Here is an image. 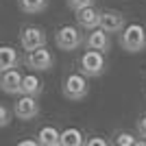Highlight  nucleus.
<instances>
[{"label": "nucleus", "instance_id": "nucleus-18", "mask_svg": "<svg viewBox=\"0 0 146 146\" xmlns=\"http://www.w3.org/2000/svg\"><path fill=\"white\" fill-rule=\"evenodd\" d=\"M11 122V109L0 103V127H7Z\"/></svg>", "mask_w": 146, "mask_h": 146}, {"label": "nucleus", "instance_id": "nucleus-11", "mask_svg": "<svg viewBox=\"0 0 146 146\" xmlns=\"http://www.w3.org/2000/svg\"><path fill=\"white\" fill-rule=\"evenodd\" d=\"M20 83H22V74L15 68H9V70H2L0 72V90L5 94H20Z\"/></svg>", "mask_w": 146, "mask_h": 146}, {"label": "nucleus", "instance_id": "nucleus-19", "mask_svg": "<svg viewBox=\"0 0 146 146\" xmlns=\"http://www.w3.org/2000/svg\"><path fill=\"white\" fill-rule=\"evenodd\" d=\"M87 5H94V0H68V7H70L72 11L83 9V7H87Z\"/></svg>", "mask_w": 146, "mask_h": 146}, {"label": "nucleus", "instance_id": "nucleus-8", "mask_svg": "<svg viewBox=\"0 0 146 146\" xmlns=\"http://www.w3.org/2000/svg\"><path fill=\"white\" fill-rule=\"evenodd\" d=\"M83 44H85L87 48H92V50H100V52H109V50H111L109 33H105L100 26L92 29V31H90V35L83 39Z\"/></svg>", "mask_w": 146, "mask_h": 146}, {"label": "nucleus", "instance_id": "nucleus-15", "mask_svg": "<svg viewBox=\"0 0 146 146\" xmlns=\"http://www.w3.org/2000/svg\"><path fill=\"white\" fill-rule=\"evenodd\" d=\"M37 144L42 146H57L59 144V131L55 127H42L37 133Z\"/></svg>", "mask_w": 146, "mask_h": 146}, {"label": "nucleus", "instance_id": "nucleus-20", "mask_svg": "<svg viewBox=\"0 0 146 146\" xmlns=\"http://www.w3.org/2000/svg\"><path fill=\"white\" fill-rule=\"evenodd\" d=\"M137 133H140V137H144V140H146V116L137 120Z\"/></svg>", "mask_w": 146, "mask_h": 146}, {"label": "nucleus", "instance_id": "nucleus-16", "mask_svg": "<svg viewBox=\"0 0 146 146\" xmlns=\"http://www.w3.org/2000/svg\"><path fill=\"white\" fill-rule=\"evenodd\" d=\"M48 0H20V9L24 13H42L46 11Z\"/></svg>", "mask_w": 146, "mask_h": 146}, {"label": "nucleus", "instance_id": "nucleus-7", "mask_svg": "<svg viewBox=\"0 0 146 146\" xmlns=\"http://www.w3.org/2000/svg\"><path fill=\"white\" fill-rule=\"evenodd\" d=\"M13 113L20 118V120H35L39 116V103H37V96H22L18 98V103L13 105Z\"/></svg>", "mask_w": 146, "mask_h": 146}, {"label": "nucleus", "instance_id": "nucleus-22", "mask_svg": "<svg viewBox=\"0 0 146 146\" xmlns=\"http://www.w3.org/2000/svg\"><path fill=\"white\" fill-rule=\"evenodd\" d=\"M37 140H24V142H20V146H35Z\"/></svg>", "mask_w": 146, "mask_h": 146}, {"label": "nucleus", "instance_id": "nucleus-10", "mask_svg": "<svg viewBox=\"0 0 146 146\" xmlns=\"http://www.w3.org/2000/svg\"><path fill=\"white\" fill-rule=\"evenodd\" d=\"M98 22H100V11H98L94 5H87L83 9H76V24L83 31H92L96 29Z\"/></svg>", "mask_w": 146, "mask_h": 146}, {"label": "nucleus", "instance_id": "nucleus-3", "mask_svg": "<svg viewBox=\"0 0 146 146\" xmlns=\"http://www.w3.org/2000/svg\"><path fill=\"white\" fill-rule=\"evenodd\" d=\"M61 92L68 100H83L90 92V85H87L85 74H68L63 79V85H61Z\"/></svg>", "mask_w": 146, "mask_h": 146}, {"label": "nucleus", "instance_id": "nucleus-4", "mask_svg": "<svg viewBox=\"0 0 146 146\" xmlns=\"http://www.w3.org/2000/svg\"><path fill=\"white\" fill-rule=\"evenodd\" d=\"M81 74H85V76H100V74L105 72V68H107V63H105V55L100 52V50H85L83 55H81Z\"/></svg>", "mask_w": 146, "mask_h": 146}, {"label": "nucleus", "instance_id": "nucleus-21", "mask_svg": "<svg viewBox=\"0 0 146 146\" xmlns=\"http://www.w3.org/2000/svg\"><path fill=\"white\" fill-rule=\"evenodd\" d=\"M87 146H107V140H103V137H92V140H87Z\"/></svg>", "mask_w": 146, "mask_h": 146}, {"label": "nucleus", "instance_id": "nucleus-2", "mask_svg": "<svg viewBox=\"0 0 146 146\" xmlns=\"http://www.w3.org/2000/svg\"><path fill=\"white\" fill-rule=\"evenodd\" d=\"M55 44H57V48L66 50V52H72V50L83 46V33H81L79 26L66 24L55 33Z\"/></svg>", "mask_w": 146, "mask_h": 146}, {"label": "nucleus", "instance_id": "nucleus-13", "mask_svg": "<svg viewBox=\"0 0 146 146\" xmlns=\"http://www.w3.org/2000/svg\"><path fill=\"white\" fill-rule=\"evenodd\" d=\"M18 61H20V57L13 46H0V72L9 70V68H15Z\"/></svg>", "mask_w": 146, "mask_h": 146}, {"label": "nucleus", "instance_id": "nucleus-5", "mask_svg": "<svg viewBox=\"0 0 146 146\" xmlns=\"http://www.w3.org/2000/svg\"><path fill=\"white\" fill-rule=\"evenodd\" d=\"M24 63L35 72H46V70H50L55 66V57H52L50 50H46V46H39L35 50H26Z\"/></svg>", "mask_w": 146, "mask_h": 146}, {"label": "nucleus", "instance_id": "nucleus-14", "mask_svg": "<svg viewBox=\"0 0 146 146\" xmlns=\"http://www.w3.org/2000/svg\"><path fill=\"white\" fill-rule=\"evenodd\" d=\"M59 144L61 146H81V144H85V140H83V133L79 129H66V131L59 133Z\"/></svg>", "mask_w": 146, "mask_h": 146}, {"label": "nucleus", "instance_id": "nucleus-6", "mask_svg": "<svg viewBox=\"0 0 146 146\" xmlns=\"http://www.w3.org/2000/svg\"><path fill=\"white\" fill-rule=\"evenodd\" d=\"M46 42H48V37L42 26H24L20 33V46L24 50H35L39 46H46Z\"/></svg>", "mask_w": 146, "mask_h": 146}, {"label": "nucleus", "instance_id": "nucleus-12", "mask_svg": "<svg viewBox=\"0 0 146 146\" xmlns=\"http://www.w3.org/2000/svg\"><path fill=\"white\" fill-rule=\"evenodd\" d=\"M42 79L35 76V74H26L22 76V83H20V94H26V96H39L42 94Z\"/></svg>", "mask_w": 146, "mask_h": 146}, {"label": "nucleus", "instance_id": "nucleus-9", "mask_svg": "<svg viewBox=\"0 0 146 146\" xmlns=\"http://www.w3.org/2000/svg\"><path fill=\"white\" fill-rule=\"evenodd\" d=\"M127 24V18L122 15L120 11H100V22L98 26L105 31V33H120Z\"/></svg>", "mask_w": 146, "mask_h": 146}, {"label": "nucleus", "instance_id": "nucleus-1", "mask_svg": "<svg viewBox=\"0 0 146 146\" xmlns=\"http://www.w3.org/2000/svg\"><path fill=\"white\" fill-rule=\"evenodd\" d=\"M120 46L131 55L146 50V29L142 24H124L120 33Z\"/></svg>", "mask_w": 146, "mask_h": 146}, {"label": "nucleus", "instance_id": "nucleus-17", "mask_svg": "<svg viewBox=\"0 0 146 146\" xmlns=\"http://www.w3.org/2000/svg\"><path fill=\"white\" fill-rule=\"evenodd\" d=\"M113 144H118V146H135V144H137V140H135L131 133H116Z\"/></svg>", "mask_w": 146, "mask_h": 146}]
</instances>
